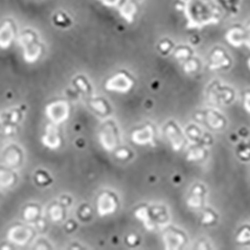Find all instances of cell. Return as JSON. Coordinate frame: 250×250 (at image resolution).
Returning a JSON list of instances; mask_svg holds the SVG:
<instances>
[{
    "label": "cell",
    "instance_id": "obj_1",
    "mask_svg": "<svg viewBox=\"0 0 250 250\" xmlns=\"http://www.w3.org/2000/svg\"><path fill=\"white\" fill-rule=\"evenodd\" d=\"M131 87V81L125 77L124 75L120 74L113 79L109 80L107 83V88L111 90H120V91H126Z\"/></svg>",
    "mask_w": 250,
    "mask_h": 250
},
{
    "label": "cell",
    "instance_id": "obj_2",
    "mask_svg": "<svg viewBox=\"0 0 250 250\" xmlns=\"http://www.w3.org/2000/svg\"><path fill=\"white\" fill-rule=\"evenodd\" d=\"M152 128L150 126H147L146 128H144L142 130L136 131L133 134V140L136 143H140V144H144V143H148L152 141Z\"/></svg>",
    "mask_w": 250,
    "mask_h": 250
},
{
    "label": "cell",
    "instance_id": "obj_3",
    "mask_svg": "<svg viewBox=\"0 0 250 250\" xmlns=\"http://www.w3.org/2000/svg\"><path fill=\"white\" fill-rule=\"evenodd\" d=\"M167 136L172 143V147L175 150H179L183 144V138L181 137L179 132L176 130V128L173 126H169L167 128Z\"/></svg>",
    "mask_w": 250,
    "mask_h": 250
},
{
    "label": "cell",
    "instance_id": "obj_4",
    "mask_svg": "<svg viewBox=\"0 0 250 250\" xmlns=\"http://www.w3.org/2000/svg\"><path fill=\"white\" fill-rule=\"evenodd\" d=\"M115 204L113 203V200L111 197H109L107 194H104L100 200H99V211L101 214L109 213L114 210Z\"/></svg>",
    "mask_w": 250,
    "mask_h": 250
},
{
    "label": "cell",
    "instance_id": "obj_5",
    "mask_svg": "<svg viewBox=\"0 0 250 250\" xmlns=\"http://www.w3.org/2000/svg\"><path fill=\"white\" fill-rule=\"evenodd\" d=\"M211 60L212 64L209 66L210 69H217L228 64V60L224 56V53L222 51H215L211 57Z\"/></svg>",
    "mask_w": 250,
    "mask_h": 250
},
{
    "label": "cell",
    "instance_id": "obj_6",
    "mask_svg": "<svg viewBox=\"0 0 250 250\" xmlns=\"http://www.w3.org/2000/svg\"><path fill=\"white\" fill-rule=\"evenodd\" d=\"M227 39L229 43H231L235 47H239L243 42L241 32L238 29H232L231 31H229L227 34Z\"/></svg>",
    "mask_w": 250,
    "mask_h": 250
},
{
    "label": "cell",
    "instance_id": "obj_7",
    "mask_svg": "<svg viewBox=\"0 0 250 250\" xmlns=\"http://www.w3.org/2000/svg\"><path fill=\"white\" fill-rule=\"evenodd\" d=\"M165 243L170 247H179L183 243V237L179 233H168L165 236Z\"/></svg>",
    "mask_w": 250,
    "mask_h": 250
},
{
    "label": "cell",
    "instance_id": "obj_8",
    "mask_svg": "<svg viewBox=\"0 0 250 250\" xmlns=\"http://www.w3.org/2000/svg\"><path fill=\"white\" fill-rule=\"evenodd\" d=\"M207 121L213 128H221L224 124V121L221 117H219L216 113L210 112L207 115Z\"/></svg>",
    "mask_w": 250,
    "mask_h": 250
},
{
    "label": "cell",
    "instance_id": "obj_9",
    "mask_svg": "<svg viewBox=\"0 0 250 250\" xmlns=\"http://www.w3.org/2000/svg\"><path fill=\"white\" fill-rule=\"evenodd\" d=\"M136 216L145 223V225H146V227L148 229H151L153 227L150 224V218H149V215L147 213V210L145 209V208H140V209L136 212Z\"/></svg>",
    "mask_w": 250,
    "mask_h": 250
},
{
    "label": "cell",
    "instance_id": "obj_10",
    "mask_svg": "<svg viewBox=\"0 0 250 250\" xmlns=\"http://www.w3.org/2000/svg\"><path fill=\"white\" fill-rule=\"evenodd\" d=\"M187 205L192 208H198L201 205V195L192 193V196L187 200Z\"/></svg>",
    "mask_w": 250,
    "mask_h": 250
},
{
    "label": "cell",
    "instance_id": "obj_11",
    "mask_svg": "<svg viewBox=\"0 0 250 250\" xmlns=\"http://www.w3.org/2000/svg\"><path fill=\"white\" fill-rule=\"evenodd\" d=\"M203 157V149L195 148L189 151L188 155H187V159L188 160H198Z\"/></svg>",
    "mask_w": 250,
    "mask_h": 250
},
{
    "label": "cell",
    "instance_id": "obj_12",
    "mask_svg": "<svg viewBox=\"0 0 250 250\" xmlns=\"http://www.w3.org/2000/svg\"><path fill=\"white\" fill-rule=\"evenodd\" d=\"M237 241L238 242H248L250 241V229H243L241 230L237 236Z\"/></svg>",
    "mask_w": 250,
    "mask_h": 250
},
{
    "label": "cell",
    "instance_id": "obj_13",
    "mask_svg": "<svg viewBox=\"0 0 250 250\" xmlns=\"http://www.w3.org/2000/svg\"><path fill=\"white\" fill-rule=\"evenodd\" d=\"M213 220H214V215H213L211 212H208V211L204 212L203 217H202V223H204V224H209V223H211Z\"/></svg>",
    "mask_w": 250,
    "mask_h": 250
},
{
    "label": "cell",
    "instance_id": "obj_14",
    "mask_svg": "<svg viewBox=\"0 0 250 250\" xmlns=\"http://www.w3.org/2000/svg\"><path fill=\"white\" fill-rule=\"evenodd\" d=\"M196 69V63L195 61H189L187 62L185 64V71L190 72V71H194Z\"/></svg>",
    "mask_w": 250,
    "mask_h": 250
},
{
    "label": "cell",
    "instance_id": "obj_15",
    "mask_svg": "<svg viewBox=\"0 0 250 250\" xmlns=\"http://www.w3.org/2000/svg\"><path fill=\"white\" fill-rule=\"evenodd\" d=\"M244 107L245 109L250 112V93H247L245 95V99H244Z\"/></svg>",
    "mask_w": 250,
    "mask_h": 250
},
{
    "label": "cell",
    "instance_id": "obj_16",
    "mask_svg": "<svg viewBox=\"0 0 250 250\" xmlns=\"http://www.w3.org/2000/svg\"><path fill=\"white\" fill-rule=\"evenodd\" d=\"M187 55H188V52H187V50L177 51V57H179V58H185V57H187Z\"/></svg>",
    "mask_w": 250,
    "mask_h": 250
},
{
    "label": "cell",
    "instance_id": "obj_17",
    "mask_svg": "<svg viewBox=\"0 0 250 250\" xmlns=\"http://www.w3.org/2000/svg\"><path fill=\"white\" fill-rule=\"evenodd\" d=\"M128 155V153L126 152V151H125L124 149L122 150V152L120 151L119 153H117V156H120V157H122V158H125V157H126Z\"/></svg>",
    "mask_w": 250,
    "mask_h": 250
},
{
    "label": "cell",
    "instance_id": "obj_18",
    "mask_svg": "<svg viewBox=\"0 0 250 250\" xmlns=\"http://www.w3.org/2000/svg\"><path fill=\"white\" fill-rule=\"evenodd\" d=\"M248 65H249V68H250V59H249V61H248Z\"/></svg>",
    "mask_w": 250,
    "mask_h": 250
}]
</instances>
